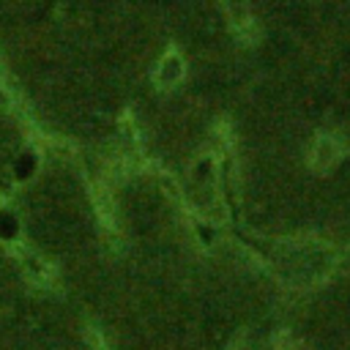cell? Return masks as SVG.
<instances>
[{
	"label": "cell",
	"mask_w": 350,
	"mask_h": 350,
	"mask_svg": "<svg viewBox=\"0 0 350 350\" xmlns=\"http://www.w3.org/2000/svg\"><path fill=\"white\" fill-rule=\"evenodd\" d=\"M334 159H336V139L331 134H320L314 148H312V167L314 170H325Z\"/></svg>",
	"instance_id": "6da1fadb"
}]
</instances>
